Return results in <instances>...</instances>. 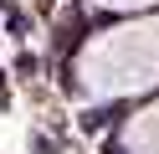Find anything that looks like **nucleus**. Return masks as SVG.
<instances>
[{"mask_svg":"<svg viewBox=\"0 0 159 154\" xmlns=\"http://www.w3.org/2000/svg\"><path fill=\"white\" fill-rule=\"evenodd\" d=\"M36 5H41V16H52V10L62 5V0H36Z\"/></svg>","mask_w":159,"mask_h":154,"instance_id":"6","label":"nucleus"},{"mask_svg":"<svg viewBox=\"0 0 159 154\" xmlns=\"http://www.w3.org/2000/svg\"><path fill=\"white\" fill-rule=\"evenodd\" d=\"M123 113H128V103L118 98V103H82V108H77V133H82V139H108V128H118V123H123Z\"/></svg>","mask_w":159,"mask_h":154,"instance_id":"1","label":"nucleus"},{"mask_svg":"<svg viewBox=\"0 0 159 154\" xmlns=\"http://www.w3.org/2000/svg\"><path fill=\"white\" fill-rule=\"evenodd\" d=\"M11 72L21 82H36V72H41V57H36V51H16V62H11Z\"/></svg>","mask_w":159,"mask_h":154,"instance_id":"2","label":"nucleus"},{"mask_svg":"<svg viewBox=\"0 0 159 154\" xmlns=\"http://www.w3.org/2000/svg\"><path fill=\"white\" fill-rule=\"evenodd\" d=\"M103 154H134V149H128V144L113 133V139H103Z\"/></svg>","mask_w":159,"mask_h":154,"instance_id":"5","label":"nucleus"},{"mask_svg":"<svg viewBox=\"0 0 159 154\" xmlns=\"http://www.w3.org/2000/svg\"><path fill=\"white\" fill-rule=\"evenodd\" d=\"M5 108H11V72L0 67V113H5Z\"/></svg>","mask_w":159,"mask_h":154,"instance_id":"4","label":"nucleus"},{"mask_svg":"<svg viewBox=\"0 0 159 154\" xmlns=\"http://www.w3.org/2000/svg\"><path fill=\"white\" fill-rule=\"evenodd\" d=\"M0 41H5V36H0Z\"/></svg>","mask_w":159,"mask_h":154,"instance_id":"7","label":"nucleus"},{"mask_svg":"<svg viewBox=\"0 0 159 154\" xmlns=\"http://www.w3.org/2000/svg\"><path fill=\"white\" fill-rule=\"evenodd\" d=\"M26 149H31V154H62V139H57V133H46V128H31Z\"/></svg>","mask_w":159,"mask_h":154,"instance_id":"3","label":"nucleus"}]
</instances>
